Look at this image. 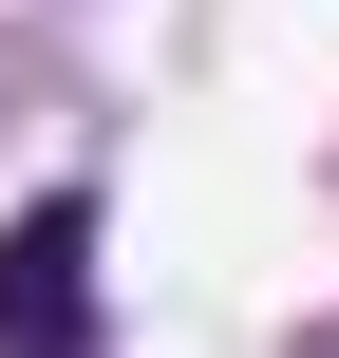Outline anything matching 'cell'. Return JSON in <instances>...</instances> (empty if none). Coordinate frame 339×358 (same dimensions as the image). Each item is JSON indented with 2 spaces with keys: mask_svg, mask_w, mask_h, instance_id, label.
I'll list each match as a JSON object with an SVG mask.
<instances>
[{
  "mask_svg": "<svg viewBox=\"0 0 339 358\" xmlns=\"http://www.w3.org/2000/svg\"><path fill=\"white\" fill-rule=\"evenodd\" d=\"M0 358H94V189H38L0 227Z\"/></svg>",
  "mask_w": 339,
  "mask_h": 358,
  "instance_id": "6da1fadb",
  "label": "cell"
}]
</instances>
